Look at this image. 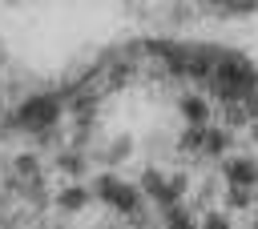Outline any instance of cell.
Segmentation results:
<instances>
[{"label":"cell","instance_id":"1","mask_svg":"<svg viewBox=\"0 0 258 229\" xmlns=\"http://www.w3.org/2000/svg\"><path fill=\"white\" fill-rule=\"evenodd\" d=\"M93 193H97L105 205L121 209V213H137V205H141V189H133V185H125V181H117V177H109V173L97 177Z\"/></svg>","mask_w":258,"mask_h":229},{"label":"cell","instance_id":"6","mask_svg":"<svg viewBox=\"0 0 258 229\" xmlns=\"http://www.w3.org/2000/svg\"><path fill=\"white\" fill-rule=\"evenodd\" d=\"M198 229H230V221H226V213H206Z\"/></svg>","mask_w":258,"mask_h":229},{"label":"cell","instance_id":"4","mask_svg":"<svg viewBox=\"0 0 258 229\" xmlns=\"http://www.w3.org/2000/svg\"><path fill=\"white\" fill-rule=\"evenodd\" d=\"M89 197H93V193H89L85 185H69V189H60V193H56V205H60V209H69V213H77V209H85V205H89Z\"/></svg>","mask_w":258,"mask_h":229},{"label":"cell","instance_id":"5","mask_svg":"<svg viewBox=\"0 0 258 229\" xmlns=\"http://www.w3.org/2000/svg\"><path fill=\"white\" fill-rule=\"evenodd\" d=\"M226 197H230V205H234V209H246V205L254 201V189H230Z\"/></svg>","mask_w":258,"mask_h":229},{"label":"cell","instance_id":"2","mask_svg":"<svg viewBox=\"0 0 258 229\" xmlns=\"http://www.w3.org/2000/svg\"><path fill=\"white\" fill-rule=\"evenodd\" d=\"M222 173H226V185L230 189H254L258 185V165L250 157H230L222 165Z\"/></svg>","mask_w":258,"mask_h":229},{"label":"cell","instance_id":"3","mask_svg":"<svg viewBox=\"0 0 258 229\" xmlns=\"http://www.w3.org/2000/svg\"><path fill=\"white\" fill-rule=\"evenodd\" d=\"M177 108H181V117H185L189 129H210V100L206 96H194L189 92V96H181Z\"/></svg>","mask_w":258,"mask_h":229},{"label":"cell","instance_id":"7","mask_svg":"<svg viewBox=\"0 0 258 229\" xmlns=\"http://www.w3.org/2000/svg\"><path fill=\"white\" fill-rule=\"evenodd\" d=\"M250 133H254V145H258V121H254V125H250Z\"/></svg>","mask_w":258,"mask_h":229}]
</instances>
